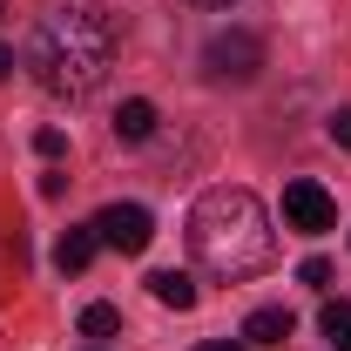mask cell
Returning a JSON list of instances; mask_svg holds the SVG:
<instances>
[{"instance_id":"obj_10","label":"cell","mask_w":351,"mask_h":351,"mask_svg":"<svg viewBox=\"0 0 351 351\" xmlns=\"http://www.w3.org/2000/svg\"><path fill=\"white\" fill-rule=\"evenodd\" d=\"M317 331H324L331 351H351V304H345V298H331V304L317 311Z\"/></svg>"},{"instance_id":"obj_11","label":"cell","mask_w":351,"mask_h":351,"mask_svg":"<svg viewBox=\"0 0 351 351\" xmlns=\"http://www.w3.org/2000/svg\"><path fill=\"white\" fill-rule=\"evenodd\" d=\"M122 331V311L115 304H88L82 311V338H115Z\"/></svg>"},{"instance_id":"obj_14","label":"cell","mask_w":351,"mask_h":351,"mask_svg":"<svg viewBox=\"0 0 351 351\" xmlns=\"http://www.w3.org/2000/svg\"><path fill=\"white\" fill-rule=\"evenodd\" d=\"M331 142H338V149H351V108H338V115H331Z\"/></svg>"},{"instance_id":"obj_15","label":"cell","mask_w":351,"mask_h":351,"mask_svg":"<svg viewBox=\"0 0 351 351\" xmlns=\"http://www.w3.org/2000/svg\"><path fill=\"white\" fill-rule=\"evenodd\" d=\"M196 351H243L237 338H210V345H196Z\"/></svg>"},{"instance_id":"obj_1","label":"cell","mask_w":351,"mask_h":351,"mask_svg":"<svg viewBox=\"0 0 351 351\" xmlns=\"http://www.w3.org/2000/svg\"><path fill=\"white\" fill-rule=\"evenodd\" d=\"M189 250L196 263L223 277V284H243L257 277L263 263L277 257V230H270V210H263L250 189H203L196 210H189Z\"/></svg>"},{"instance_id":"obj_16","label":"cell","mask_w":351,"mask_h":351,"mask_svg":"<svg viewBox=\"0 0 351 351\" xmlns=\"http://www.w3.org/2000/svg\"><path fill=\"white\" fill-rule=\"evenodd\" d=\"M7 68H14V47H0V82H7Z\"/></svg>"},{"instance_id":"obj_9","label":"cell","mask_w":351,"mask_h":351,"mask_svg":"<svg viewBox=\"0 0 351 351\" xmlns=\"http://www.w3.org/2000/svg\"><path fill=\"white\" fill-rule=\"evenodd\" d=\"M115 135H122V142H149V135H156V101H142V95L122 101V108H115Z\"/></svg>"},{"instance_id":"obj_17","label":"cell","mask_w":351,"mask_h":351,"mask_svg":"<svg viewBox=\"0 0 351 351\" xmlns=\"http://www.w3.org/2000/svg\"><path fill=\"white\" fill-rule=\"evenodd\" d=\"M196 7H237V0H196Z\"/></svg>"},{"instance_id":"obj_5","label":"cell","mask_w":351,"mask_h":351,"mask_svg":"<svg viewBox=\"0 0 351 351\" xmlns=\"http://www.w3.org/2000/svg\"><path fill=\"white\" fill-rule=\"evenodd\" d=\"M95 237H101L108 250H122V257H142V250L156 243V217H149L142 203H108V210L95 217Z\"/></svg>"},{"instance_id":"obj_12","label":"cell","mask_w":351,"mask_h":351,"mask_svg":"<svg viewBox=\"0 0 351 351\" xmlns=\"http://www.w3.org/2000/svg\"><path fill=\"white\" fill-rule=\"evenodd\" d=\"M298 284L324 291V284H331V263H324V257H304V263H298Z\"/></svg>"},{"instance_id":"obj_4","label":"cell","mask_w":351,"mask_h":351,"mask_svg":"<svg viewBox=\"0 0 351 351\" xmlns=\"http://www.w3.org/2000/svg\"><path fill=\"white\" fill-rule=\"evenodd\" d=\"M284 223H291L298 237H324V230H338V203H331V189H317L311 176L284 182Z\"/></svg>"},{"instance_id":"obj_8","label":"cell","mask_w":351,"mask_h":351,"mask_svg":"<svg viewBox=\"0 0 351 351\" xmlns=\"http://www.w3.org/2000/svg\"><path fill=\"white\" fill-rule=\"evenodd\" d=\"M149 298L169 304V311H189L196 304V277H189V270H156V277H149Z\"/></svg>"},{"instance_id":"obj_2","label":"cell","mask_w":351,"mask_h":351,"mask_svg":"<svg viewBox=\"0 0 351 351\" xmlns=\"http://www.w3.org/2000/svg\"><path fill=\"white\" fill-rule=\"evenodd\" d=\"M34 82L61 101H82L108 82L115 68V27L95 14V7H68V14H47L41 34H34Z\"/></svg>"},{"instance_id":"obj_7","label":"cell","mask_w":351,"mask_h":351,"mask_svg":"<svg viewBox=\"0 0 351 351\" xmlns=\"http://www.w3.org/2000/svg\"><path fill=\"white\" fill-rule=\"evenodd\" d=\"M95 250H101V237H95V223H75V230H68V237L54 243V263H61V270L75 277V270H88V263H95Z\"/></svg>"},{"instance_id":"obj_13","label":"cell","mask_w":351,"mask_h":351,"mask_svg":"<svg viewBox=\"0 0 351 351\" xmlns=\"http://www.w3.org/2000/svg\"><path fill=\"white\" fill-rule=\"evenodd\" d=\"M34 149H41L47 162H54V156H61V149H68V135H61V129H41V135H34Z\"/></svg>"},{"instance_id":"obj_3","label":"cell","mask_w":351,"mask_h":351,"mask_svg":"<svg viewBox=\"0 0 351 351\" xmlns=\"http://www.w3.org/2000/svg\"><path fill=\"white\" fill-rule=\"evenodd\" d=\"M203 75H210V82H257L263 75V41L257 34H250V27H223L217 41L203 47Z\"/></svg>"},{"instance_id":"obj_6","label":"cell","mask_w":351,"mask_h":351,"mask_svg":"<svg viewBox=\"0 0 351 351\" xmlns=\"http://www.w3.org/2000/svg\"><path fill=\"white\" fill-rule=\"evenodd\" d=\"M291 331H298V317H291L284 304H263V311L243 317V338H250V345H284Z\"/></svg>"}]
</instances>
